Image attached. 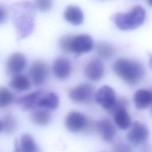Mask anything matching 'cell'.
<instances>
[{"instance_id": "20", "label": "cell", "mask_w": 152, "mask_h": 152, "mask_svg": "<svg viewBox=\"0 0 152 152\" xmlns=\"http://www.w3.org/2000/svg\"><path fill=\"white\" fill-rule=\"evenodd\" d=\"M114 120L118 126L121 129H126L131 125V119L126 109L119 110L113 113Z\"/></svg>"}, {"instance_id": "16", "label": "cell", "mask_w": 152, "mask_h": 152, "mask_svg": "<svg viewBox=\"0 0 152 152\" xmlns=\"http://www.w3.org/2000/svg\"><path fill=\"white\" fill-rule=\"evenodd\" d=\"M152 93L145 89H140L136 91L133 96V100L135 107L138 109H144L151 102Z\"/></svg>"}, {"instance_id": "11", "label": "cell", "mask_w": 152, "mask_h": 152, "mask_svg": "<svg viewBox=\"0 0 152 152\" xmlns=\"http://www.w3.org/2000/svg\"><path fill=\"white\" fill-rule=\"evenodd\" d=\"M104 68L102 62L94 58L90 61L85 68V75L87 78L92 81L100 80L103 76Z\"/></svg>"}, {"instance_id": "23", "label": "cell", "mask_w": 152, "mask_h": 152, "mask_svg": "<svg viewBox=\"0 0 152 152\" xmlns=\"http://www.w3.org/2000/svg\"><path fill=\"white\" fill-rule=\"evenodd\" d=\"M2 129L8 134L14 133L17 127V123L15 118L11 115H6L1 122Z\"/></svg>"}, {"instance_id": "26", "label": "cell", "mask_w": 152, "mask_h": 152, "mask_svg": "<svg viewBox=\"0 0 152 152\" xmlns=\"http://www.w3.org/2000/svg\"><path fill=\"white\" fill-rule=\"evenodd\" d=\"M53 5L52 0H35L36 8L41 11H46L51 8Z\"/></svg>"}, {"instance_id": "32", "label": "cell", "mask_w": 152, "mask_h": 152, "mask_svg": "<svg viewBox=\"0 0 152 152\" xmlns=\"http://www.w3.org/2000/svg\"><path fill=\"white\" fill-rule=\"evenodd\" d=\"M1 129H2V126H1V122H0V131H1Z\"/></svg>"}, {"instance_id": "9", "label": "cell", "mask_w": 152, "mask_h": 152, "mask_svg": "<svg viewBox=\"0 0 152 152\" xmlns=\"http://www.w3.org/2000/svg\"><path fill=\"white\" fill-rule=\"evenodd\" d=\"M149 136V130L147 126L142 123L135 121L127 135L128 140L133 144H138L144 142Z\"/></svg>"}, {"instance_id": "2", "label": "cell", "mask_w": 152, "mask_h": 152, "mask_svg": "<svg viewBox=\"0 0 152 152\" xmlns=\"http://www.w3.org/2000/svg\"><path fill=\"white\" fill-rule=\"evenodd\" d=\"M59 43L61 48L64 51L77 55L87 53L91 51L94 47L92 37L86 34H65L61 37Z\"/></svg>"}, {"instance_id": "5", "label": "cell", "mask_w": 152, "mask_h": 152, "mask_svg": "<svg viewBox=\"0 0 152 152\" xmlns=\"http://www.w3.org/2000/svg\"><path fill=\"white\" fill-rule=\"evenodd\" d=\"M94 95V88L89 83H82L74 88L69 92V98L76 103H84L91 100Z\"/></svg>"}, {"instance_id": "31", "label": "cell", "mask_w": 152, "mask_h": 152, "mask_svg": "<svg viewBox=\"0 0 152 152\" xmlns=\"http://www.w3.org/2000/svg\"><path fill=\"white\" fill-rule=\"evenodd\" d=\"M147 2L150 6L152 7V0H147Z\"/></svg>"}, {"instance_id": "12", "label": "cell", "mask_w": 152, "mask_h": 152, "mask_svg": "<svg viewBox=\"0 0 152 152\" xmlns=\"http://www.w3.org/2000/svg\"><path fill=\"white\" fill-rule=\"evenodd\" d=\"M53 69L55 77L59 80H63L69 77L71 72V65L68 59L59 57L55 59Z\"/></svg>"}, {"instance_id": "8", "label": "cell", "mask_w": 152, "mask_h": 152, "mask_svg": "<svg viewBox=\"0 0 152 152\" xmlns=\"http://www.w3.org/2000/svg\"><path fill=\"white\" fill-rule=\"evenodd\" d=\"M94 97L96 102L106 110H109L116 100L115 92L109 86L101 87L96 93Z\"/></svg>"}, {"instance_id": "29", "label": "cell", "mask_w": 152, "mask_h": 152, "mask_svg": "<svg viewBox=\"0 0 152 152\" xmlns=\"http://www.w3.org/2000/svg\"><path fill=\"white\" fill-rule=\"evenodd\" d=\"M151 149L148 145H145L142 148V152H151Z\"/></svg>"}, {"instance_id": "15", "label": "cell", "mask_w": 152, "mask_h": 152, "mask_svg": "<svg viewBox=\"0 0 152 152\" xmlns=\"http://www.w3.org/2000/svg\"><path fill=\"white\" fill-rule=\"evenodd\" d=\"M97 131L102 135L103 140L106 142L110 141L116 134V129L112 122L108 119L99 121L96 125Z\"/></svg>"}, {"instance_id": "3", "label": "cell", "mask_w": 152, "mask_h": 152, "mask_svg": "<svg viewBox=\"0 0 152 152\" xmlns=\"http://www.w3.org/2000/svg\"><path fill=\"white\" fill-rule=\"evenodd\" d=\"M146 16L144 8L135 6L126 12H119L114 14L112 20L115 26L121 30H131L139 27L144 23Z\"/></svg>"}, {"instance_id": "10", "label": "cell", "mask_w": 152, "mask_h": 152, "mask_svg": "<svg viewBox=\"0 0 152 152\" xmlns=\"http://www.w3.org/2000/svg\"><path fill=\"white\" fill-rule=\"evenodd\" d=\"M27 60L25 56L18 52L12 53L7 62V72L9 75L20 74L26 67Z\"/></svg>"}, {"instance_id": "30", "label": "cell", "mask_w": 152, "mask_h": 152, "mask_svg": "<svg viewBox=\"0 0 152 152\" xmlns=\"http://www.w3.org/2000/svg\"><path fill=\"white\" fill-rule=\"evenodd\" d=\"M149 65H150V67L152 69V56L150 57V59L149 60Z\"/></svg>"}, {"instance_id": "19", "label": "cell", "mask_w": 152, "mask_h": 152, "mask_svg": "<svg viewBox=\"0 0 152 152\" xmlns=\"http://www.w3.org/2000/svg\"><path fill=\"white\" fill-rule=\"evenodd\" d=\"M9 86L17 91H26L31 88V83L27 77L23 74H17L9 81Z\"/></svg>"}, {"instance_id": "33", "label": "cell", "mask_w": 152, "mask_h": 152, "mask_svg": "<svg viewBox=\"0 0 152 152\" xmlns=\"http://www.w3.org/2000/svg\"><path fill=\"white\" fill-rule=\"evenodd\" d=\"M151 93H152V90H151ZM151 111H152V99H151Z\"/></svg>"}, {"instance_id": "21", "label": "cell", "mask_w": 152, "mask_h": 152, "mask_svg": "<svg viewBox=\"0 0 152 152\" xmlns=\"http://www.w3.org/2000/svg\"><path fill=\"white\" fill-rule=\"evenodd\" d=\"M95 49L98 55L104 59L112 58L116 52L115 47L112 44L105 42L98 43Z\"/></svg>"}, {"instance_id": "28", "label": "cell", "mask_w": 152, "mask_h": 152, "mask_svg": "<svg viewBox=\"0 0 152 152\" xmlns=\"http://www.w3.org/2000/svg\"><path fill=\"white\" fill-rule=\"evenodd\" d=\"M7 13L4 8L0 6V24L2 23L6 19Z\"/></svg>"}, {"instance_id": "18", "label": "cell", "mask_w": 152, "mask_h": 152, "mask_svg": "<svg viewBox=\"0 0 152 152\" xmlns=\"http://www.w3.org/2000/svg\"><path fill=\"white\" fill-rule=\"evenodd\" d=\"M59 105V98L53 92L43 94L38 103V107L46 109L53 110Z\"/></svg>"}, {"instance_id": "25", "label": "cell", "mask_w": 152, "mask_h": 152, "mask_svg": "<svg viewBox=\"0 0 152 152\" xmlns=\"http://www.w3.org/2000/svg\"><path fill=\"white\" fill-rule=\"evenodd\" d=\"M128 105V100L125 97H119L118 99H116L115 103L112 105V106L108 110L109 112L111 114H113L116 111L123 109H126Z\"/></svg>"}, {"instance_id": "6", "label": "cell", "mask_w": 152, "mask_h": 152, "mask_svg": "<svg viewBox=\"0 0 152 152\" xmlns=\"http://www.w3.org/2000/svg\"><path fill=\"white\" fill-rule=\"evenodd\" d=\"M88 120L81 113L78 112H71L66 116L65 120V127L71 132H78L84 131Z\"/></svg>"}, {"instance_id": "24", "label": "cell", "mask_w": 152, "mask_h": 152, "mask_svg": "<svg viewBox=\"0 0 152 152\" xmlns=\"http://www.w3.org/2000/svg\"><path fill=\"white\" fill-rule=\"evenodd\" d=\"M13 100V95L9 90L5 87H0V107L8 106Z\"/></svg>"}, {"instance_id": "22", "label": "cell", "mask_w": 152, "mask_h": 152, "mask_svg": "<svg viewBox=\"0 0 152 152\" xmlns=\"http://www.w3.org/2000/svg\"><path fill=\"white\" fill-rule=\"evenodd\" d=\"M20 149L23 152H39V149L34 138L25 134L20 137Z\"/></svg>"}, {"instance_id": "4", "label": "cell", "mask_w": 152, "mask_h": 152, "mask_svg": "<svg viewBox=\"0 0 152 152\" xmlns=\"http://www.w3.org/2000/svg\"><path fill=\"white\" fill-rule=\"evenodd\" d=\"M33 10L31 5H25L24 12L17 14L14 20L17 33L20 39H23L31 33L34 28Z\"/></svg>"}, {"instance_id": "1", "label": "cell", "mask_w": 152, "mask_h": 152, "mask_svg": "<svg viewBox=\"0 0 152 152\" xmlns=\"http://www.w3.org/2000/svg\"><path fill=\"white\" fill-rule=\"evenodd\" d=\"M113 69L118 77L131 86L137 84L145 74L144 68L140 62L127 58L117 59Z\"/></svg>"}, {"instance_id": "17", "label": "cell", "mask_w": 152, "mask_h": 152, "mask_svg": "<svg viewBox=\"0 0 152 152\" xmlns=\"http://www.w3.org/2000/svg\"><path fill=\"white\" fill-rule=\"evenodd\" d=\"M30 118L34 124L45 126L50 122L52 116L50 113L46 109H34L31 113Z\"/></svg>"}, {"instance_id": "7", "label": "cell", "mask_w": 152, "mask_h": 152, "mask_svg": "<svg viewBox=\"0 0 152 152\" xmlns=\"http://www.w3.org/2000/svg\"><path fill=\"white\" fill-rule=\"evenodd\" d=\"M29 72L33 84L39 86L46 81L49 76V68L45 62L36 61L31 65Z\"/></svg>"}, {"instance_id": "27", "label": "cell", "mask_w": 152, "mask_h": 152, "mask_svg": "<svg viewBox=\"0 0 152 152\" xmlns=\"http://www.w3.org/2000/svg\"><path fill=\"white\" fill-rule=\"evenodd\" d=\"M113 152H132V150L128 145L124 142H118L115 145Z\"/></svg>"}, {"instance_id": "14", "label": "cell", "mask_w": 152, "mask_h": 152, "mask_svg": "<svg viewBox=\"0 0 152 152\" xmlns=\"http://www.w3.org/2000/svg\"><path fill=\"white\" fill-rule=\"evenodd\" d=\"M64 17L68 23L75 26L82 24L84 20V13L81 9L74 5H69L66 8Z\"/></svg>"}, {"instance_id": "13", "label": "cell", "mask_w": 152, "mask_h": 152, "mask_svg": "<svg viewBox=\"0 0 152 152\" xmlns=\"http://www.w3.org/2000/svg\"><path fill=\"white\" fill-rule=\"evenodd\" d=\"M43 94L42 91H36L18 98L15 102L24 110L35 109L38 107L39 101Z\"/></svg>"}]
</instances>
